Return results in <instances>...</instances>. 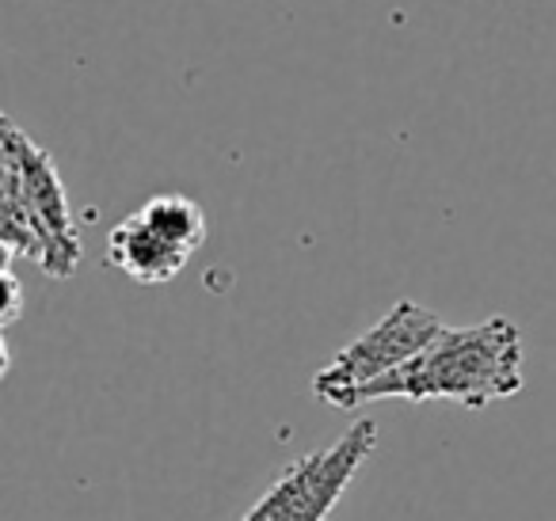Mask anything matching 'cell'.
Returning a JSON list of instances; mask_svg holds the SVG:
<instances>
[{"label":"cell","instance_id":"cell-1","mask_svg":"<svg viewBox=\"0 0 556 521\" xmlns=\"http://www.w3.org/2000/svg\"><path fill=\"white\" fill-rule=\"evenodd\" d=\"M522 377V331L507 316H488L472 328H446L424 354L401 366L396 373L366 384V399H454L480 411L495 399L518 396Z\"/></svg>","mask_w":556,"mask_h":521},{"label":"cell","instance_id":"cell-2","mask_svg":"<svg viewBox=\"0 0 556 521\" xmlns=\"http://www.w3.org/2000/svg\"><path fill=\"white\" fill-rule=\"evenodd\" d=\"M0 247L4 263L35 259L47 278H73L85 259L54 156L9 115L0 118Z\"/></svg>","mask_w":556,"mask_h":521},{"label":"cell","instance_id":"cell-3","mask_svg":"<svg viewBox=\"0 0 556 521\" xmlns=\"http://www.w3.org/2000/svg\"><path fill=\"white\" fill-rule=\"evenodd\" d=\"M446 331V323L431 313V308L416 305V301H396L374 328H366V335H358L355 343H348L325 369H317L313 377V396L325 404L351 411L358 407L366 384L381 381V377L396 373L401 366H408L416 354H424L434 339Z\"/></svg>","mask_w":556,"mask_h":521},{"label":"cell","instance_id":"cell-4","mask_svg":"<svg viewBox=\"0 0 556 521\" xmlns=\"http://www.w3.org/2000/svg\"><path fill=\"white\" fill-rule=\"evenodd\" d=\"M378 445L374 419H358L336 445L290 460L240 521H328Z\"/></svg>","mask_w":556,"mask_h":521},{"label":"cell","instance_id":"cell-5","mask_svg":"<svg viewBox=\"0 0 556 521\" xmlns=\"http://www.w3.org/2000/svg\"><path fill=\"white\" fill-rule=\"evenodd\" d=\"M108 259L111 267H118L126 278L141 285H164L187 267L191 252L176 247L168 237L153 229L141 214H130L126 221H118L108 237Z\"/></svg>","mask_w":556,"mask_h":521},{"label":"cell","instance_id":"cell-6","mask_svg":"<svg viewBox=\"0 0 556 521\" xmlns=\"http://www.w3.org/2000/svg\"><path fill=\"white\" fill-rule=\"evenodd\" d=\"M138 214L146 217L161 237H168L176 247H184V252L194 255L206 244V214H202L199 202L187 199V194H156Z\"/></svg>","mask_w":556,"mask_h":521},{"label":"cell","instance_id":"cell-7","mask_svg":"<svg viewBox=\"0 0 556 521\" xmlns=\"http://www.w3.org/2000/svg\"><path fill=\"white\" fill-rule=\"evenodd\" d=\"M4 316H0V323L4 328H12V323L20 320V313H24V290H20V282H16V275H12V263H4Z\"/></svg>","mask_w":556,"mask_h":521}]
</instances>
